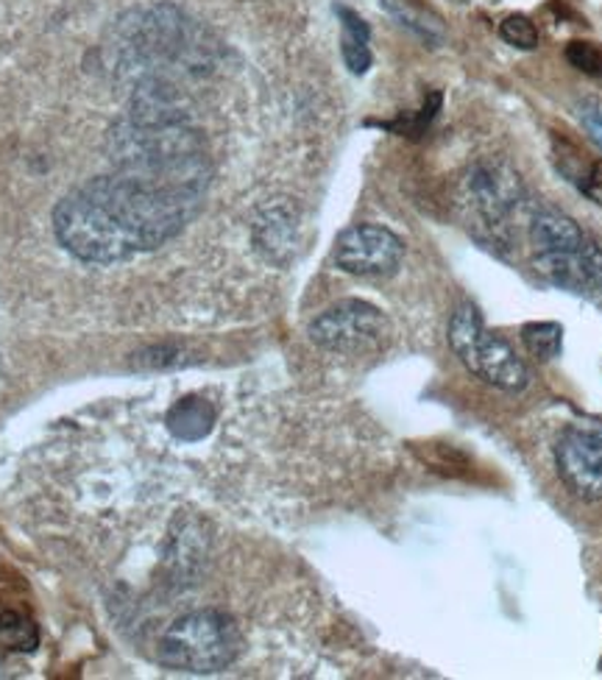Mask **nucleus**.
<instances>
[{
  "label": "nucleus",
  "mask_w": 602,
  "mask_h": 680,
  "mask_svg": "<svg viewBox=\"0 0 602 680\" xmlns=\"http://www.w3.org/2000/svg\"><path fill=\"white\" fill-rule=\"evenodd\" d=\"M198 209L196 198L107 174L62 196L54 207V234L78 263L120 265L174 240Z\"/></svg>",
  "instance_id": "nucleus-1"
},
{
  "label": "nucleus",
  "mask_w": 602,
  "mask_h": 680,
  "mask_svg": "<svg viewBox=\"0 0 602 680\" xmlns=\"http://www.w3.org/2000/svg\"><path fill=\"white\" fill-rule=\"evenodd\" d=\"M243 636L238 622L218 608H198L179 616L154 645L160 667L190 674H212L229 669L240 656Z\"/></svg>",
  "instance_id": "nucleus-2"
},
{
  "label": "nucleus",
  "mask_w": 602,
  "mask_h": 680,
  "mask_svg": "<svg viewBox=\"0 0 602 680\" xmlns=\"http://www.w3.org/2000/svg\"><path fill=\"white\" fill-rule=\"evenodd\" d=\"M449 347L460 363L500 391H522L527 385V365L516 358L500 334L489 332L471 305L458 307L449 321Z\"/></svg>",
  "instance_id": "nucleus-3"
},
{
  "label": "nucleus",
  "mask_w": 602,
  "mask_h": 680,
  "mask_svg": "<svg viewBox=\"0 0 602 680\" xmlns=\"http://www.w3.org/2000/svg\"><path fill=\"white\" fill-rule=\"evenodd\" d=\"M388 334V318L369 301H338L310 323V338L327 352L358 354L380 347Z\"/></svg>",
  "instance_id": "nucleus-4"
},
{
  "label": "nucleus",
  "mask_w": 602,
  "mask_h": 680,
  "mask_svg": "<svg viewBox=\"0 0 602 680\" xmlns=\"http://www.w3.org/2000/svg\"><path fill=\"white\" fill-rule=\"evenodd\" d=\"M558 474L574 496L585 502L602 500V421L578 418L561 432L555 447Z\"/></svg>",
  "instance_id": "nucleus-5"
},
{
  "label": "nucleus",
  "mask_w": 602,
  "mask_h": 680,
  "mask_svg": "<svg viewBox=\"0 0 602 680\" xmlns=\"http://www.w3.org/2000/svg\"><path fill=\"white\" fill-rule=\"evenodd\" d=\"M405 243L391 229L360 223L347 229L335 243V265L354 276H388L399 268Z\"/></svg>",
  "instance_id": "nucleus-6"
},
{
  "label": "nucleus",
  "mask_w": 602,
  "mask_h": 680,
  "mask_svg": "<svg viewBox=\"0 0 602 680\" xmlns=\"http://www.w3.org/2000/svg\"><path fill=\"white\" fill-rule=\"evenodd\" d=\"M533 265L555 287L602 305V249L589 234L578 249L533 254Z\"/></svg>",
  "instance_id": "nucleus-7"
},
{
  "label": "nucleus",
  "mask_w": 602,
  "mask_h": 680,
  "mask_svg": "<svg viewBox=\"0 0 602 680\" xmlns=\"http://www.w3.org/2000/svg\"><path fill=\"white\" fill-rule=\"evenodd\" d=\"M466 190L474 209L491 227H500L522 201L519 174L505 162H478L466 179Z\"/></svg>",
  "instance_id": "nucleus-8"
},
{
  "label": "nucleus",
  "mask_w": 602,
  "mask_h": 680,
  "mask_svg": "<svg viewBox=\"0 0 602 680\" xmlns=\"http://www.w3.org/2000/svg\"><path fill=\"white\" fill-rule=\"evenodd\" d=\"M215 421H218V410L204 396H182L165 416L167 432L179 443L204 441L212 432Z\"/></svg>",
  "instance_id": "nucleus-9"
},
{
  "label": "nucleus",
  "mask_w": 602,
  "mask_h": 680,
  "mask_svg": "<svg viewBox=\"0 0 602 680\" xmlns=\"http://www.w3.org/2000/svg\"><path fill=\"white\" fill-rule=\"evenodd\" d=\"M585 240V232L569 216L558 209H541L530 221L533 254H552V251L578 249Z\"/></svg>",
  "instance_id": "nucleus-10"
},
{
  "label": "nucleus",
  "mask_w": 602,
  "mask_h": 680,
  "mask_svg": "<svg viewBox=\"0 0 602 680\" xmlns=\"http://www.w3.org/2000/svg\"><path fill=\"white\" fill-rule=\"evenodd\" d=\"M338 18L340 25H343V34H340V51H343V62H347L349 70L354 76H363L365 70L371 67V29L358 12L347 7H338Z\"/></svg>",
  "instance_id": "nucleus-11"
},
{
  "label": "nucleus",
  "mask_w": 602,
  "mask_h": 680,
  "mask_svg": "<svg viewBox=\"0 0 602 680\" xmlns=\"http://www.w3.org/2000/svg\"><path fill=\"white\" fill-rule=\"evenodd\" d=\"M522 343L538 360H552L561 354L563 329L555 321H533L522 327Z\"/></svg>",
  "instance_id": "nucleus-12"
},
{
  "label": "nucleus",
  "mask_w": 602,
  "mask_h": 680,
  "mask_svg": "<svg viewBox=\"0 0 602 680\" xmlns=\"http://www.w3.org/2000/svg\"><path fill=\"white\" fill-rule=\"evenodd\" d=\"M0 641H3L9 650L31 652L40 645V633H36V625L29 616H23L20 611L3 608L0 611Z\"/></svg>",
  "instance_id": "nucleus-13"
},
{
  "label": "nucleus",
  "mask_w": 602,
  "mask_h": 680,
  "mask_svg": "<svg viewBox=\"0 0 602 680\" xmlns=\"http://www.w3.org/2000/svg\"><path fill=\"white\" fill-rule=\"evenodd\" d=\"M500 36L507 42V45L522 51H533L538 45L536 23H533L530 18H525V14H511V18L502 20Z\"/></svg>",
  "instance_id": "nucleus-14"
},
{
  "label": "nucleus",
  "mask_w": 602,
  "mask_h": 680,
  "mask_svg": "<svg viewBox=\"0 0 602 680\" xmlns=\"http://www.w3.org/2000/svg\"><path fill=\"white\" fill-rule=\"evenodd\" d=\"M567 59H569V65L578 67V70L585 73V76L602 78V48L596 45V42H585V40L569 42Z\"/></svg>",
  "instance_id": "nucleus-15"
},
{
  "label": "nucleus",
  "mask_w": 602,
  "mask_h": 680,
  "mask_svg": "<svg viewBox=\"0 0 602 680\" xmlns=\"http://www.w3.org/2000/svg\"><path fill=\"white\" fill-rule=\"evenodd\" d=\"M578 187L583 190V196H589L591 201H596L602 207V162H591L585 165V171L580 176H574Z\"/></svg>",
  "instance_id": "nucleus-16"
}]
</instances>
